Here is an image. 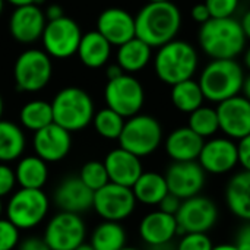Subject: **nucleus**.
Returning <instances> with one entry per match:
<instances>
[{"instance_id": "nucleus-1", "label": "nucleus", "mask_w": 250, "mask_h": 250, "mask_svg": "<svg viewBox=\"0 0 250 250\" xmlns=\"http://www.w3.org/2000/svg\"><path fill=\"white\" fill-rule=\"evenodd\" d=\"M136 37L152 48L173 40L182 28V12L173 1H148L135 16Z\"/></svg>"}, {"instance_id": "nucleus-2", "label": "nucleus", "mask_w": 250, "mask_h": 250, "mask_svg": "<svg viewBox=\"0 0 250 250\" xmlns=\"http://www.w3.org/2000/svg\"><path fill=\"white\" fill-rule=\"evenodd\" d=\"M199 47L211 59H237L246 48V37L240 21L231 18H211L202 23L198 34Z\"/></svg>"}, {"instance_id": "nucleus-3", "label": "nucleus", "mask_w": 250, "mask_h": 250, "mask_svg": "<svg viewBox=\"0 0 250 250\" xmlns=\"http://www.w3.org/2000/svg\"><path fill=\"white\" fill-rule=\"evenodd\" d=\"M199 67V54L196 48L185 40H173L161 47L154 56V70L166 85L192 79Z\"/></svg>"}, {"instance_id": "nucleus-4", "label": "nucleus", "mask_w": 250, "mask_h": 250, "mask_svg": "<svg viewBox=\"0 0 250 250\" xmlns=\"http://www.w3.org/2000/svg\"><path fill=\"white\" fill-rule=\"evenodd\" d=\"M245 76L243 66L236 59H215L202 69L198 82L205 100L220 104L242 92Z\"/></svg>"}, {"instance_id": "nucleus-5", "label": "nucleus", "mask_w": 250, "mask_h": 250, "mask_svg": "<svg viewBox=\"0 0 250 250\" xmlns=\"http://www.w3.org/2000/svg\"><path fill=\"white\" fill-rule=\"evenodd\" d=\"M53 122L67 132H79L94 119V101L91 95L76 86L59 91L51 101Z\"/></svg>"}, {"instance_id": "nucleus-6", "label": "nucleus", "mask_w": 250, "mask_h": 250, "mask_svg": "<svg viewBox=\"0 0 250 250\" xmlns=\"http://www.w3.org/2000/svg\"><path fill=\"white\" fill-rule=\"evenodd\" d=\"M120 148L139 158L154 154L163 144L161 123L149 114H135L125 122L119 136Z\"/></svg>"}, {"instance_id": "nucleus-7", "label": "nucleus", "mask_w": 250, "mask_h": 250, "mask_svg": "<svg viewBox=\"0 0 250 250\" xmlns=\"http://www.w3.org/2000/svg\"><path fill=\"white\" fill-rule=\"evenodd\" d=\"M50 199L42 189H23L13 192L6 205V218L19 230H32L47 217Z\"/></svg>"}, {"instance_id": "nucleus-8", "label": "nucleus", "mask_w": 250, "mask_h": 250, "mask_svg": "<svg viewBox=\"0 0 250 250\" xmlns=\"http://www.w3.org/2000/svg\"><path fill=\"white\" fill-rule=\"evenodd\" d=\"M53 73L50 56L44 50L29 48L22 51L13 66V78L19 91L37 92L48 85Z\"/></svg>"}, {"instance_id": "nucleus-9", "label": "nucleus", "mask_w": 250, "mask_h": 250, "mask_svg": "<svg viewBox=\"0 0 250 250\" xmlns=\"http://www.w3.org/2000/svg\"><path fill=\"white\" fill-rule=\"evenodd\" d=\"M104 100L108 108L129 119L138 114L145 103V91L142 83L130 73L108 79L104 88Z\"/></svg>"}, {"instance_id": "nucleus-10", "label": "nucleus", "mask_w": 250, "mask_h": 250, "mask_svg": "<svg viewBox=\"0 0 250 250\" xmlns=\"http://www.w3.org/2000/svg\"><path fill=\"white\" fill-rule=\"evenodd\" d=\"M136 204L132 188L108 182L105 186L94 192L92 208L103 221L122 223L135 212Z\"/></svg>"}, {"instance_id": "nucleus-11", "label": "nucleus", "mask_w": 250, "mask_h": 250, "mask_svg": "<svg viewBox=\"0 0 250 250\" xmlns=\"http://www.w3.org/2000/svg\"><path fill=\"white\" fill-rule=\"evenodd\" d=\"M86 226L79 214L60 211L53 215L44 230V242L51 250H75L85 242Z\"/></svg>"}, {"instance_id": "nucleus-12", "label": "nucleus", "mask_w": 250, "mask_h": 250, "mask_svg": "<svg viewBox=\"0 0 250 250\" xmlns=\"http://www.w3.org/2000/svg\"><path fill=\"white\" fill-rule=\"evenodd\" d=\"M220 211L217 204L202 195L182 201L176 214L180 234L185 233H209L218 223Z\"/></svg>"}, {"instance_id": "nucleus-13", "label": "nucleus", "mask_w": 250, "mask_h": 250, "mask_svg": "<svg viewBox=\"0 0 250 250\" xmlns=\"http://www.w3.org/2000/svg\"><path fill=\"white\" fill-rule=\"evenodd\" d=\"M81 38L82 32L79 25L67 16L47 21L41 35L44 51L54 59H67L76 54Z\"/></svg>"}, {"instance_id": "nucleus-14", "label": "nucleus", "mask_w": 250, "mask_h": 250, "mask_svg": "<svg viewBox=\"0 0 250 250\" xmlns=\"http://www.w3.org/2000/svg\"><path fill=\"white\" fill-rule=\"evenodd\" d=\"M198 163L207 174L223 176L231 173L239 166L237 142L227 136H212L205 139Z\"/></svg>"}, {"instance_id": "nucleus-15", "label": "nucleus", "mask_w": 250, "mask_h": 250, "mask_svg": "<svg viewBox=\"0 0 250 250\" xmlns=\"http://www.w3.org/2000/svg\"><path fill=\"white\" fill-rule=\"evenodd\" d=\"M164 177L168 192L182 201L201 195L207 185V173L198 161H173V164L168 166Z\"/></svg>"}, {"instance_id": "nucleus-16", "label": "nucleus", "mask_w": 250, "mask_h": 250, "mask_svg": "<svg viewBox=\"0 0 250 250\" xmlns=\"http://www.w3.org/2000/svg\"><path fill=\"white\" fill-rule=\"evenodd\" d=\"M220 132L233 141L250 135V101L245 95L231 97L215 107Z\"/></svg>"}, {"instance_id": "nucleus-17", "label": "nucleus", "mask_w": 250, "mask_h": 250, "mask_svg": "<svg viewBox=\"0 0 250 250\" xmlns=\"http://www.w3.org/2000/svg\"><path fill=\"white\" fill-rule=\"evenodd\" d=\"M32 146L35 155L48 163L62 161L72 148V135L54 122L34 133Z\"/></svg>"}, {"instance_id": "nucleus-18", "label": "nucleus", "mask_w": 250, "mask_h": 250, "mask_svg": "<svg viewBox=\"0 0 250 250\" xmlns=\"http://www.w3.org/2000/svg\"><path fill=\"white\" fill-rule=\"evenodd\" d=\"M45 23V15L38 4H25L15 7L12 12L9 19V31L16 41L31 44L41 40Z\"/></svg>"}, {"instance_id": "nucleus-19", "label": "nucleus", "mask_w": 250, "mask_h": 250, "mask_svg": "<svg viewBox=\"0 0 250 250\" xmlns=\"http://www.w3.org/2000/svg\"><path fill=\"white\" fill-rule=\"evenodd\" d=\"M138 230L141 240L151 249L170 245L180 234L176 215L163 212L161 209L148 212L141 220Z\"/></svg>"}, {"instance_id": "nucleus-20", "label": "nucleus", "mask_w": 250, "mask_h": 250, "mask_svg": "<svg viewBox=\"0 0 250 250\" xmlns=\"http://www.w3.org/2000/svg\"><path fill=\"white\" fill-rule=\"evenodd\" d=\"M97 31L111 45L119 47L136 37L135 16L120 7H108L100 13L97 19Z\"/></svg>"}, {"instance_id": "nucleus-21", "label": "nucleus", "mask_w": 250, "mask_h": 250, "mask_svg": "<svg viewBox=\"0 0 250 250\" xmlns=\"http://www.w3.org/2000/svg\"><path fill=\"white\" fill-rule=\"evenodd\" d=\"M53 201L60 211L82 214L92 208L94 192L78 177H66L56 188Z\"/></svg>"}, {"instance_id": "nucleus-22", "label": "nucleus", "mask_w": 250, "mask_h": 250, "mask_svg": "<svg viewBox=\"0 0 250 250\" xmlns=\"http://www.w3.org/2000/svg\"><path fill=\"white\" fill-rule=\"evenodd\" d=\"M103 163L105 166L108 180L120 186L132 188L144 173L141 158L120 146L110 151Z\"/></svg>"}, {"instance_id": "nucleus-23", "label": "nucleus", "mask_w": 250, "mask_h": 250, "mask_svg": "<svg viewBox=\"0 0 250 250\" xmlns=\"http://www.w3.org/2000/svg\"><path fill=\"white\" fill-rule=\"evenodd\" d=\"M205 139L196 135L189 126H182L168 133L164 141L166 154L174 163L198 161Z\"/></svg>"}, {"instance_id": "nucleus-24", "label": "nucleus", "mask_w": 250, "mask_h": 250, "mask_svg": "<svg viewBox=\"0 0 250 250\" xmlns=\"http://www.w3.org/2000/svg\"><path fill=\"white\" fill-rule=\"evenodd\" d=\"M226 204L234 217L250 223V171L242 170L230 177L226 186Z\"/></svg>"}, {"instance_id": "nucleus-25", "label": "nucleus", "mask_w": 250, "mask_h": 250, "mask_svg": "<svg viewBox=\"0 0 250 250\" xmlns=\"http://www.w3.org/2000/svg\"><path fill=\"white\" fill-rule=\"evenodd\" d=\"M111 47L113 45L95 29L82 34L76 54L79 56V60L86 67L98 69L108 62L111 54Z\"/></svg>"}, {"instance_id": "nucleus-26", "label": "nucleus", "mask_w": 250, "mask_h": 250, "mask_svg": "<svg viewBox=\"0 0 250 250\" xmlns=\"http://www.w3.org/2000/svg\"><path fill=\"white\" fill-rule=\"evenodd\" d=\"M117 64L125 73H136L144 70L152 60V47L141 38L135 37L117 48Z\"/></svg>"}, {"instance_id": "nucleus-27", "label": "nucleus", "mask_w": 250, "mask_h": 250, "mask_svg": "<svg viewBox=\"0 0 250 250\" xmlns=\"http://www.w3.org/2000/svg\"><path fill=\"white\" fill-rule=\"evenodd\" d=\"M136 202L146 207H158L163 198L168 193V186L164 174L157 171H144L132 186Z\"/></svg>"}, {"instance_id": "nucleus-28", "label": "nucleus", "mask_w": 250, "mask_h": 250, "mask_svg": "<svg viewBox=\"0 0 250 250\" xmlns=\"http://www.w3.org/2000/svg\"><path fill=\"white\" fill-rule=\"evenodd\" d=\"M16 183L23 189H42L48 180V167L37 155H28L18 161L15 168Z\"/></svg>"}, {"instance_id": "nucleus-29", "label": "nucleus", "mask_w": 250, "mask_h": 250, "mask_svg": "<svg viewBox=\"0 0 250 250\" xmlns=\"http://www.w3.org/2000/svg\"><path fill=\"white\" fill-rule=\"evenodd\" d=\"M26 138L21 126L9 120H0V163H12L22 157Z\"/></svg>"}, {"instance_id": "nucleus-30", "label": "nucleus", "mask_w": 250, "mask_h": 250, "mask_svg": "<svg viewBox=\"0 0 250 250\" xmlns=\"http://www.w3.org/2000/svg\"><path fill=\"white\" fill-rule=\"evenodd\" d=\"M171 103L182 113H192L204 105L205 97L198 81L188 79L171 86Z\"/></svg>"}, {"instance_id": "nucleus-31", "label": "nucleus", "mask_w": 250, "mask_h": 250, "mask_svg": "<svg viewBox=\"0 0 250 250\" xmlns=\"http://www.w3.org/2000/svg\"><path fill=\"white\" fill-rule=\"evenodd\" d=\"M126 231L120 223L103 221L91 234V246L95 250H120L126 246Z\"/></svg>"}, {"instance_id": "nucleus-32", "label": "nucleus", "mask_w": 250, "mask_h": 250, "mask_svg": "<svg viewBox=\"0 0 250 250\" xmlns=\"http://www.w3.org/2000/svg\"><path fill=\"white\" fill-rule=\"evenodd\" d=\"M19 120L25 129L35 133L37 130L53 123L51 103H47L44 100H32V101L26 103L21 108Z\"/></svg>"}, {"instance_id": "nucleus-33", "label": "nucleus", "mask_w": 250, "mask_h": 250, "mask_svg": "<svg viewBox=\"0 0 250 250\" xmlns=\"http://www.w3.org/2000/svg\"><path fill=\"white\" fill-rule=\"evenodd\" d=\"M188 126L202 139H209L215 136L220 132L217 110L209 105H201L195 111L189 113Z\"/></svg>"}, {"instance_id": "nucleus-34", "label": "nucleus", "mask_w": 250, "mask_h": 250, "mask_svg": "<svg viewBox=\"0 0 250 250\" xmlns=\"http://www.w3.org/2000/svg\"><path fill=\"white\" fill-rule=\"evenodd\" d=\"M125 122H126L125 117H122L119 113H116L114 110H111L108 107L97 111L94 114V119H92V123H94L97 133L101 138L110 139V141L119 139V136L123 130Z\"/></svg>"}, {"instance_id": "nucleus-35", "label": "nucleus", "mask_w": 250, "mask_h": 250, "mask_svg": "<svg viewBox=\"0 0 250 250\" xmlns=\"http://www.w3.org/2000/svg\"><path fill=\"white\" fill-rule=\"evenodd\" d=\"M79 179L92 192L101 189L103 186H105L110 182L107 170H105V166L101 161H88V163H85L82 166V168H81Z\"/></svg>"}, {"instance_id": "nucleus-36", "label": "nucleus", "mask_w": 250, "mask_h": 250, "mask_svg": "<svg viewBox=\"0 0 250 250\" xmlns=\"http://www.w3.org/2000/svg\"><path fill=\"white\" fill-rule=\"evenodd\" d=\"M214 245L208 233H185L182 234L176 250H212Z\"/></svg>"}, {"instance_id": "nucleus-37", "label": "nucleus", "mask_w": 250, "mask_h": 250, "mask_svg": "<svg viewBox=\"0 0 250 250\" xmlns=\"http://www.w3.org/2000/svg\"><path fill=\"white\" fill-rule=\"evenodd\" d=\"M21 230L7 218L0 217V250H15L21 242Z\"/></svg>"}, {"instance_id": "nucleus-38", "label": "nucleus", "mask_w": 250, "mask_h": 250, "mask_svg": "<svg viewBox=\"0 0 250 250\" xmlns=\"http://www.w3.org/2000/svg\"><path fill=\"white\" fill-rule=\"evenodd\" d=\"M211 18H231L240 6V0H205Z\"/></svg>"}, {"instance_id": "nucleus-39", "label": "nucleus", "mask_w": 250, "mask_h": 250, "mask_svg": "<svg viewBox=\"0 0 250 250\" xmlns=\"http://www.w3.org/2000/svg\"><path fill=\"white\" fill-rule=\"evenodd\" d=\"M16 176L15 170L9 167L6 163H0V199L9 196L16 186Z\"/></svg>"}, {"instance_id": "nucleus-40", "label": "nucleus", "mask_w": 250, "mask_h": 250, "mask_svg": "<svg viewBox=\"0 0 250 250\" xmlns=\"http://www.w3.org/2000/svg\"><path fill=\"white\" fill-rule=\"evenodd\" d=\"M239 164L243 170L250 171V135L237 141Z\"/></svg>"}, {"instance_id": "nucleus-41", "label": "nucleus", "mask_w": 250, "mask_h": 250, "mask_svg": "<svg viewBox=\"0 0 250 250\" xmlns=\"http://www.w3.org/2000/svg\"><path fill=\"white\" fill-rule=\"evenodd\" d=\"M180 205H182V199L177 198L176 195H173V193L168 192V193L163 198V201L158 204V209H161L163 212L176 215L177 211L180 209Z\"/></svg>"}, {"instance_id": "nucleus-42", "label": "nucleus", "mask_w": 250, "mask_h": 250, "mask_svg": "<svg viewBox=\"0 0 250 250\" xmlns=\"http://www.w3.org/2000/svg\"><path fill=\"white\" fill-rule=\"evenodd\" d=\"M18 250H51L48 248V245L44 242L42 237H37V236H29L26 239H23L22 242H19Z\"/></svg>"}, {"instance_id": "nucleus-43", "label": "nucleus", "mask_w": 250, "mask_h": 250, "mask_svg": "<svg viewBox=\"0 0 250 250\" xmlns=\"http://www.w3.org/2000/svg\"><path fill=\"white\" fill-rule=\"evenodd\" d=\"M190 16H192V19L195 21V22H198V23H205V22H208L209 19H211V13H209V10H208V7H207V4L205 3H198V4H195L192 9H190Z\"/></svg>"}, {"instance_id": "nucleus-44", "label": "nucleus", "mask_w": 250, "mask_h": 250, "mask_svg": "<svg viewBox=\"0 0 250 250\" xmlns=\"http://www.w3.org/2000/svg\"><path fill=\"white\" fill-rule=\"evenodd\" d=\"M234 245L239 250H250V223H246L236 234Z\"/></svg>"}, {"instance_id": "nucleus-45", "label": "nucleus", "mask_w": 250, "mask_h": 250, "mask_svg": "<svg viewBox=\"0 0 250 250\" xmlns=\"http://www.w3.org/2000/svg\"><path fill=\"white\" fill-rule=\"evenodd\" d=\"M44 15H45V19L47 21H54V19H59V18L64 16L63 15V9L59 4H50L47 7V10L44 12Z\"/></svg>"}, {"instance_id": "nucleus-46", "label": "nucleus", "mask_w": 250, "mask_h": 250, "mask_svg": "<svg viewBox=\"0 0 250 250\" xmlns=\"http://www.w3.org/2000/svg\"><path fill=\"white\" fill-rule=\"evenodd\" d=\"M240 25H242V29H243V32H245L246 40L250 41V9L243 13L242 19H240Z\"/></svg>"}, {"instance_id": "nucleus-47", "label": "nucleus", "mask_w": 250, "mask_h": 250, "mask_svg": "<svg viewBox=\"0 0 250 250\" xmlns=\"http://www.w3.org/2000/svg\"><path fill=\"white\" fill-rule=\"evenodd\" d=\"M107 79H114V78H119L120 75H123L125 72L122 70V67L116 63V64H111L107 67Z\"/></svg>"}, {"instance_id": "nucleus-48", "label": "nucleus", "mask_w": 250, "mask_h": 250, "mask_svg": "<svg viewBox=\"0 0 250 250\" xmlns=\"http://www.w3.org/2000/svg\"><path fill=\"white\" fill-rule=\"evenodd\" d=\"M4 1H7V3H10V4H13L15 7H18V6H25V4H40V3H42L44 0H4Z\"/></svg>"}, {"instance_id": "nucleus-49", "label": "nucleus", "mask_w": 250, "mask_h": 250, "mask_svg": "<svg viewBox=\"0 0 250 250\" xmlns=\"http://www.w3.org/2000/svg\"><path fill=\"white\" fill-rule=\"evenodd\" d=\"M242 94L248 98L250 101V73L248 76H245V81H243V88H242Z\"/></svg>"}, {"instance_id": "nucleus-50", "label": "nucleus", "mask_w": 250, "mask_h": 250, "mask_svg": "<svg viewBox=\"0 0 250 250\" xmlns=\"http://www.w3.org/2000/svg\"><path fill=\"white\" fill-rule=\"evenodd\" d=\"M212 250H239L234 243H220L217 246H214Z\"/></svg>"}, {"instance_id": "nucleus-51", "label": "nucleus", "mask_w": 250, "mask_h": 250, "mask_svg": "<svg viewBox=\"0 0 250 250\" xmlns=\"http://www.w3.org/2000/svg\"><path fill=\"white\" fill-rule=\"evenodd\" d=\"M243 64L248 70H250V45L249 47L246 45V48L243 51Z\"/></svg>"}, {"instance_id": "nucleus-52", "label": "nucleus", "mask_w": 250, "mask_h": 250, "mask_svg": "<svg viewBox=\"0 0 250 250\" xmlns=\"http://www.w3.org/2000/svg\"><path fill=\"white\" fill-rule=\"evenodd\" d=\"M75 250H95V249L91 246V243H85V242H83L82 245H79V246H78Z\"/></svg>"}, {"instance_id": "nucleus-53", "label": "nucleus", "mask_w": 250, "mask_h": 250, "mask_svg": "<svg viewBox=\"0 0 250 250\" xmlns=\"http://www.w3.org/2000/svg\"><path fill=\"white\" fill-rule=\"evenodd\" d=\"M3 108H4V105H3V98H1V95H0V120H1V116H3Z\"/></svg>"}, {"instance_id": "nucleus-54", "label": "nucleus", "mask_w": 250, "mask_h": 250, "mask_svg": "<svg viewBox=\"0 0 250 250\" xmlns=\"http://www.w3.org/2000/svg\"><path fill=\"white\" fill-rule=\"evenodd\" d=\"M120 250H141V249H138V248H129V246H125L123 249H120Z\"/></svg>"}, {"instance_id": "nucleus-55", "label": "nucleus", "mask_w": 250, "mask_h": 250, "mask_svg": "<svg viewBox=\"0 0 250 250\" xmlns=\"http://www.w3.org/2000/svg\"><path fill=\"white\" fill-rule=\"evenodd\" d=\"M1 214H3V202L0 199V217H1Z\"/></svg>"}, {"instance_id": "nucleus-56", "label": "nucleus", "mask_w": 250, "mask_h": 250, "mask_svg": "<svg viewBox=\"0 0 250 250\" xmlns=\"http://www.w3.org/2000/svg\"><path fill=\"white\" fill-rule=\"evenodd\" d=\"M3 3H4V0H0V15H1V10H3Z\"/></svg>"}, {"instance_id": "nucleus-57", "label": "nucleus", "mask_w": 250, "mask_h": 250, "mask_svg": "<svg viewBox=\"0 0 250 250\" xmlns=\"http://www.w3.org/2000/svg\"><path fill=\"white\" fill-rule=\"evenodd\" d=\"M148 1H171V0H148Z\"/></svg>"}]
</instances>
